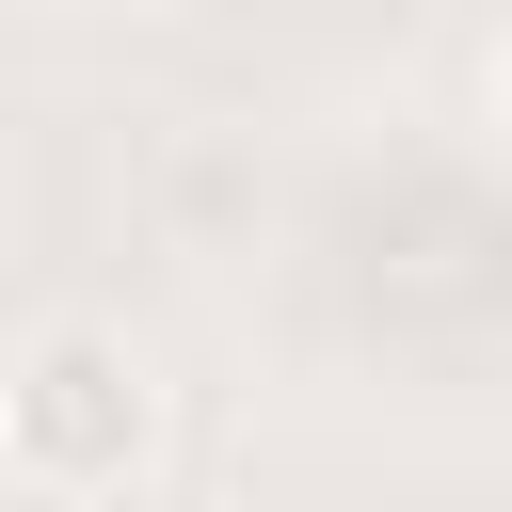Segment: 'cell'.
<instances>
[{
	"label": "cell",
	"mask_w": 512,
	"mask_h": 512,
	"mask_svg": "<svg viewBox=\"0 0 512 512\" xmlns=\"http://www.w3.org/2000/svg\"><path fill=\"white\" fill-rule=\"evenodd\" d=\"M0 464L32 496H128L160 464V368L112 336V320H48L16 368H0Z\"/></svg>",
	"instance_id": "1"
},
{
	"label": "cell",
	"mask_w": 512,
	"mask_h": 512,
	"mask_svg": "<svg viewBox=\"0 0 512 512\" xmlns=\"http://www.w3.org/2000/svg\"><path fill=\"white\" fill-rule=\"evenodd\" d=\"M496 144H512V64H496Z\"/></svg>",
	"instance_id": "2"
}]
</instances>
